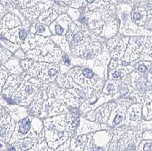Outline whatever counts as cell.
Here are the masks:
<instances>
[{
    "label": "cell",
    "instance_id": "6da1fadb",
    "mask_svg": "<svg viewBox=\"0 0 152 151\" xmlns=\"http://www.w3.org/2000/svg\"><path fill=\"white\" fill-rule=\"evenodd\" d=\"M60 116L45 121V136L49 147L57 148L60 144L65 142L68 137V126L66 119L59 120Z\"/></svg>",
    "mask_w": 152,
    "mask_h": 151
},
{
    "label": "cell",
    "instance_id": "7a4b0ae2",
    "mask_svg": "<svg viewBox=\"0 0 152 151\" xmlns=\"http://www.w3.org/2000/svg\"><path fill=\"white\" fill-rule=\"evenodd\" d=\"M1 140L8 142L15 131V124L14 121L7 114L1 115Z\"/></svg>",
    "mask_w": 152,
    "mask_h": 151
},
{
    "label": "cell",
    "instance_id": "3957f363",
    "mask_svg": "<svg viewBox=\"0 0 152 151\" xmlns=\"http://www.w3.org/2000/svg\"><path fill=\"white\" fill-rule=\"evenodd\" d=\"M31 129V121L29 117H28L19 121L15 128V134L11 140V143L15 142V140L24 138L23 136L28 134Z\"/></svg>",
    "mask_w": 152,
    "mask_h": 151
},
{
    "label": "cell",
    "instance_id": "277c9868",
    "mask_svg": "<svg viewBox=\"0 0 152 151\" xmlns=\"http://www.w3.org/2000/svg\"><path fill=\"white\" fill-rule=\"evenodd\" d=\"M35 142L34 138L25 137L13 144V146L15 148L16 151H26L31 148Z\"/></svg>",
    "mask_w": 152,
    "mask_h": 151
},
{
    "label": "cell",
    "instance_id": "5b68a950",
    "mask_svg": "<svg viewBox=\"0 0 152 151\" xmlns=\"http://www.w3.org/2000/svg\"><path fill=\"white\" fill-rule=\"evenodd\" d=\"M88 138L86 136H79L78 137L74 138L72 140V145L71 148L76 151V149L78 150H83L84 148V145L86 144L88 141Z\"/></svg>",
    "mask_w": 152,
    "mask_h": 151
},
{
    "label": "cell",
    "instance_id": "8992f818",
    "mask_svg": "<svg viewBox=\"0 0 152 151\" xmlns=\"http://www.w3.org/2000/svg\"><path fill=\"white\" fill-rule=\"evenodd\" d=\"M83 74L86 78L88 79H91L94 76V74L89 69H85L83 71Z\"/></svg>",
    "mask_w": 152,
    "mask_h": 151
},
{
    "label": "cell",
    "instance_id": "52a82bcc",
    "mask_svg": "<svg viewBox=\"0 0 152 151\" xmlns=\"http://www.w3.org/2000/svg\"><path fill=\"white\" fill-rule=\"evenodd\" d=\"M123 119V117L121 115H117L115 117L114 119V123L117 125V124H118L119 123H120L121 122L122 120Z\"/></svg>",
    "mask_w": 152,
    "mask_h": 151
},
{
    "label": "cell",
    "instance_id": "ba28073f",
    "mask_svg": "<svg viewBox=\"0 0 152 151\" xmlns=\"http://www.w3.org/2000/svg\"><path fill=\"white\" fill-rule=\"evenodd\" d=\"M57 71L56 69L54 68H51L49 70V71H48V74L50 77H53L56 75Z\"/></svg>",
    "mask_w": 152,
    "mask_h": 151
},
{
    "label": "cell",
    "instance_id": "9c48e42d",
    "mask_svg": "<svg viewBox=\"0 0 152 151\" xmlns=\"http://www.w3.org/2000/svg\"><path fill=\"white\" fill-rule=\"evenodd\" d=\"M20 38L21 40H24L26 36V32L24 30H21L19 34Z\"/></svg>",
    "mask_w": 152,
    "mask_h": 151
},
{
    "label": "cell",
    "instance_id": "30bf717a",
    "mask_svg": "<svg viewBox=\"0 0 152 151\" xmlns=\"http://www.w3.org/2000/svg\"><path fill=\"white\" fill-rule=\"evenodd\" d=\"M63 28L61 27L60 26H59V25H57V26H56V33L58 34H61L62 33V32H63Z\"/></svg>",
    "mask_w": 152,
    "mask_h": 151
},
{
    "label": "cell",
    "instance_id": "8fae6325",
    "mask_svg": "<svg viewBox=\"0 0 152 151\" xmlns=\"http://www.w3.org/2000/svg\"><path fill=\"white\" fill-rule=\"evenodd\" d=\"M65 144H66V143L64 145H62L61 147H60L56 151H69L68 147H65Z\"/></svg>",
    "mask_w": 152,
    "mask_h": 151
},
{
    "label": "cell",
    "instance_id": "7c38bea8",
    "mask_svg": "<svg viewBox=\"0 0 152 151\" xmlns=\"http://www.w3.org/2000/svg\"><path fill=\"white\" fill-rule=\"evenodd\" d=\"M151 147H152V145H151V144H145L144 147V151H149V150H151Z\"/></svg>",
    "mask_w": 152,
    "mask_h": 151
},
{
    "label": "cell",
    "instance_id": "4fadbf2b",
    "mask_svg": "<svg viewBox=\"0 0 152 151\" xmlns=\"http://www.w3.org/2000/svg\"><path fill=\"white\" fill-rule=\"evenodd\" d=\"M107 90L108 92H111L113 90H114V86L112 84H109L107 87Z\"/></svg>",
    "mask_w": 152,
    "mask_h": 151
},
{
    "label": "cell",
    "instance_id": "5bb4252c",
    "mask_svg": "<svg viewBox=\"0 0 152 151\" xmlns=\"http://www.w3.org/2000/svg\"><path fill=\"white\" fill-rule=\"evenodd\" d=\"M138 70L142 73H144L146 71V68L144 65H141L138 67Z\"/></svg>",
    "mask_w": 152,
    "mask_h": 151
},
{
    "label": "cell",
    "instance_id": "9a60e30c",
    "mask_svg": "<svg viewBox=\"0 0 152 151\" xmlns=\"http://www.w3.org/2000/svg\"><path fill=\"white\" fill-rule=\"evenodd\" d=\"M126 151H135V147L133 144H130L127 148Z\"/></svg>",
    "mask_w": 152,
    "mask_h": 151
},
{
    "label": "cell",
    "instance_id": "2e32d148",
    "mask_svg": "<svg viewBox=\"0 0 152 151\" xmlns=\"http://www.w3.org/2000/svg\"><path fill=\"white\" fill-rule=\"evenodd\" d=\"M133 18L136 20H139L141 18V15L139 13H135L133 15Z\"/></svg>",
    "mask_w": 152,
    "mask_h": 151
},
{
    "label": "cell",
    "instance_id": "e0dca14e",
    "mask_svg": "<svg viewBox=\"0 0 152 151\" xmlns=\"http://www.w3.org/2000/svg\"><path fill=\"white\" fill-rule=\"evenodd\" d=\"M121 74V72L116 71L113 74V78H118V77H119L120 76Z\"/></svg>",
    "mask_w": 152,
    "mask_h": 151
},
{
    "label": "cell",
    "instance_id": "ac0fdd59",
    "mask_svg": "<svg viewBox=\"0 0 152 151\" xmlns=\"http://www.w3.org/2000/svg\"><path fill=\"white\" fill-rule=\"evenodd\" d=\"M44 30H45L44 28L42 26H39L38 27V31L39 32H43V31H44Z\"/></svg>",
    "mask_w": 152,
    "mask_h": 151
},
{
    "label": "cell",
    "instance_id": "d6986e66",
    "mask_svg": "<svg viewBox=\"0 0 152 151\" xmlns=\"http://www.w3.org/2000/svg\"><path fill=\"white\" fill-rule=\"evenodd\" d=\"M64 63H65L66 65H69V63H70V61H69L68 59H65V60H64Z\"/></svg>",
    "mask_w": 152,
    "mask_h": 151
},
{
    "label": "cell",
    "instance_id": "ffe728a7",
    "mask_svg": "<svg viewBox=\"0 0 152 151\" xmlns=\"http://www.w3.org/2000/svg\"><path fill=\"white\" fill-rule=\"evenodd\" d=\"M88 2H93L94 0H86Z\"/></svg>",
    "mask_w": 152,
    "mask_h": 151
}]
</instances>
